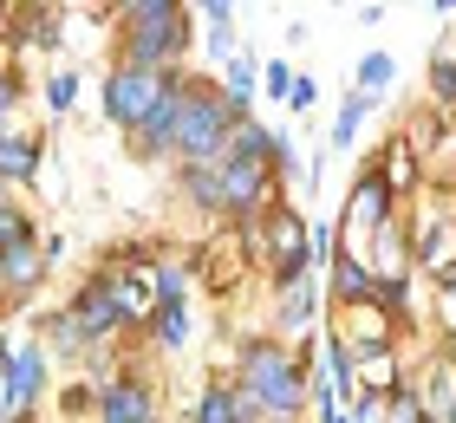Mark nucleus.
<instances>
[{
  "mask_svg": "<svg viewBox=\"0 0 456 423\" xmlns=\"http://www.w3.org/2000/svg\"><path fill=\"white\" fill-rule=\"evenodd\" d=\"M39 391H46V352L39 346H20L7 378H0V404H7V417H27L39 404Z\"/></svg>",
  "mask_w": 456,
  "mask_h": 423,
  "instance_id": "7",
  "label": "nucleus"
},
{
  "mask_svg": "<svg viewBox=\"0 0 456 423\" xmlns=\"http://www.w3.org/2000/svg\"><path fill=\"white\" fill-rule=\"evenodd\" d=\"M222 98H228V111L235 118H248V104H255V59H228L222 66Z\"/></svg>",
  "mask_w": 456,
  "mask_h": 423,
  "instance_id": "13",
  "label": "nucleus"
},
{
  "mask_svg": "<svg viewBox=\"0 0 456 423\" xmlns=\"http://www.w3.org/2000/svg\"><path fill=\"white\" fill-rule=\"evenodd\" d=\"M267 183H274V169H267V163L216 157V202L228 208V216H248L255 202H267Z\"/></svg>",
  "mask_w": 456,
  "mask_h": 423,
  "instance_id": "5",
  "label": "nucleus"
},
{
  "mask_svg": "<svg viewBox=\"0 0 456 423\" xmlns=\"http://www.w3.org/2000/svg\"><path fill=\"white\" fill-rule=\"evenodd\" d=\"M418 261L424 267H450L456 261V222H424V235H418Z\"/></svg>",
  "mask_w": 456,
  "mask_h": 423,
  "instance_id": "15",
  "label": "nucleus"
},
{
  "mask_svg": "<svg viewBox=\"0 0 456 423\" xmlns=\"http://www.w3.org/2000/svg\"><path fill=\"white\" fill-rule=\"evenodd\" d=\"M391 189H411V183H418V176H411V150H404V143H391V176H385Z\"/></svg>",
  "mask_w": 456,
  "mask_h": 423,
  "instance_id": "25",
  "label": "nucleus"
},
{
  "mask_svg": "<svg viewBox=\"0 0 456 423\" xmlns=\"http://www.w3.org/2000/svg\"><path fill=\"white\" fill-rule=\"evenodd\" d=\"M418 404H424V423H456V371H430L424 378V391H418Z\"/></svg>",
  "mask_w": 456,
  "mask_h": 423,
  "instance_id": "11",
  "label": "nucleus"
},
{
  "mask_svg": "<svg viewBox=\"0 0 456 423\" xmlns=\"http://www.w3.org/2000/svg\"><path fill=\"white\" fill-rule=\"evenodd\" d=\"M20 241H33L27 208H20V202H0V254H7V248H20Z\"/></svg>",
  "mask_w": 456,
  "mask_h": 423,
  "instance_id": "20",
  "label": "nucleus"
},
{
  "mask_svg": "<svg viewBox=\"0 0 456 423\" xmlns=\"http://www.w3.org/2000/svg\"><path fill=\"white\" fill-rule=\"evenodd\" d=\"M333 281H339V300H352V306H379V273H365L359 267V254H333Z\"/></svg>",
  "mask_w": 456,
  "mask_h": 423,
  "instance_id": "10",
  "label": "nucleus"
},
{
  "mask_svg": "<svg viewBox=\"0 0 456 423\" xmlns=\"http://www.w3.org/2000/svg\"><path fill=\"white\" fill-rule=\"evenodd\" d=\"M151 326H157V346H183V338H190V313H183V300L176 306H157Z\"/></svg>",
  "mask_w": 456,
  "mask_h": 423,
  "instance_id": "18",
  "label": "nucleus"
},
{
  "mask_svg": "<svg viewBox=\"0 0 456 423\" xmlns=\"http://www.w3.org/2000/svg\"><path fill=\"white\" fill-rule=\"evenodd\" d=\"M46 104H53V111H72V104H78V72H53Z\"/></svg>",
  "mask_w": 456,
  "mask_h": 423,
  "instance_id": "22",
  "label": "nucleus"
},
{
  "mask_svg": "<svg viewBox=\"0 0 456 423\" xmlns=\"http://www.w3.org/2000/svg\"><path fill=\"white\" fill-rule=\"evenodd\" d=\"M124 66L137 72H176L190 46V13L176 0H124Z\"/></svg>",
  "mask_w": 456,
  "mask_h": 423,
  "instance_id": "1",
  "label": "nucleus"
},
{
  "mask_svg": "<svg viewBox=\"0 0 456 423\" xmlns=\"http://www.w3.org/2000/svg\"><path fill=\"white\" fill-rule=\"evenodd\" d=\"M365 111H371V98H359V92H352V98H346V111L333 118V150H346V143L359 137V124H365Z\"/></svg>",
  "mask_w": 456,
  "mask_h": 423,
  "instance_id": "19",
  "label": "nucleus"
},
{
  "mask_svg": "<svg viewBox=\"0 0 456 423\" xmlns=\"http://www.w3.org/2000/svg\"><path fill=\"white\" fill-rule=\"evenodd\" d=\"M196 423H241V385H209L196 404Z\"/></svg>",
  "mask_w": 456,
  "mask_h": 423,
  "instance_id": "16",
  "label": "nucleus"
},
{
  "mask_svg": "<svg viewBox=\"0 0 456 423\" xmlns=\"http://www.w3.org/2000/svg\"><path fill=\"white\" fill-rule=\"evenodd\" d=\"M235 111H228L222 85H183V118H176V157L183 163H216L235 137Z\"/></svg>",
  "mask_w": 456,
  "mask_h": 423,
  "instance_id": "3",
  "label": "nucleus"
},
{
  "mask_svg": "<svg viewBox=\"0 0 456 423\" xmlns=\"http://www.w3.org/2000/svg\"><path fill=\"white\" fill-rule=\"evenodd\" d=\"M391 423H424V404H418V391H398V397H391Z\"/></svg>",
  "mask_w": 456,
  "mask_h": 423,
  "instance_id": "26",
  "label": "nucleus"
},
{
  "mask_svg": "<svg viewBox=\"0 0 456 423\" xmlns=\"http://www.w3.org/2000/svg\"><path fill=\"white\" fill-rule=\"evenodd\" d=\"M183 85H190V78H170V85H163V98L151 104V118H143L137 124V150L143 157H170L176 150V118H183Z\"/></svg>",
  "mask_w": 456,
  "mask_h": 423,
  "instance_id": "8",
  "label": "nucleus"
},
{
  "mask_svg": "<svg viewBox=\"0 0 456 423\" xmlns=\"http://www.w3.org/2000/svg\"><path fill=\"white\" fill-rule=\"evenodd\" d=\"M0 267H7V287L13 293H33L39 273H46V254H39V241H20V248L0 254Z\"/></svg>",
  "mask_w": 456,
  "mask_h": 423,
  "instance_id": "12",
  "label": "nucleus"
},
{
  "mask_svg": "<svg viewBox=\"0 0 456 423\" xmlns=\"http://www.w3.org/2000/svg\"><path fill=\"white\" fill-rule=\"evenodd\" d=\"M267 423H294V417H267Z\"/></svg>",
  "mask_w": 456,
  "mask_h": 423,
  "instance_id": "31",
  "label": "nucleus"
},
{
  "mask_svg": "<svg viewBox=\"0 0 456 423\" xmlns=\"http://www.w3.org/2000/svg\"><path fill=\"white\" fill-rule=\"evenodd\" d=\"M241 397L267 417H294L306 404V371L287 358L274 338H248L241 346Z\"/></svg>",
  "mask_w": 456,
  "mask_h": 423,
  "instance_id": "2",
  "label": "nucleus"
},
{
  "mask_svg": "<svg viewBox=\"0 0 456 423\" xmlns=\"http://www.w3.org/2000/svg\"><path fill=\"white\" fill-rule=\"evenodd\" d=\"M176 72H137V66H118L105 78V118L124 124V131H137L143 118H151V104L163 98V85H170Z\"/></svg>",
  "mask_w": 456,
  "mask_h": 423,
  "instance_id": "4",
  "label": "nucleus"
},
{
  "mask_svg": "<svg viewBox=\"0 0 456 423\" xmlns=\"http://www.w3.org/2000/svg\"><path fill=\"white\" fill-rule=\"evenodd\" d=\"M320 423H352V411H339V404H320Z\"/></svg>",
  "mask_w": 456,
  "mask_h": 423,
  "instance_id": "29",
  "label": "nucleus"
},
{
  "mask_svg": "<svg viewBox=\"0 0 456 423\" xmlns=\"http://www.w3.org/2000/svg\"><path fill=\"white\" fill-rule=\"evenodd\" d=\"M261 85L274 98H294V66H287V59H274V66H261Z\"/></svg>",
  "mask_w": 456,
  "mask_h": 423,
  "instance_id": "24",
  "label": "nucleus"
},
{
  "mask_svg": "<svg viewBox=\"0 0 456 423\" xmlns=\"http://www.w3.org/2000/svg\"><path fill=\"white\" fill-rule=\"evenodd\" d=\"M430 92L444 104H456V59H430Z\"/></svg>",
  "mask_w": 456,
  "mask_h": 423,
  "instance_id": "23",
  "label": "nucleus"
},
{
  "mask_svg": "<svg viewBox=\"0 0 456 423\" xmlns=\"http://www.w3.org/2000/svg\"><path fill=\"white\" fill-rule=\"evenodd\" d=\"M7 293H13V287H7V267H0V300H7Z\"/></svg>",
  "mask_w": 456,
  "mask_h": 423,
  "instance_id": "30",
  "label": "nucleus"
},
{
  "mask_svg": "<svg viewBox=\"0 0 456 423\" xmlns=\"http://www.w3.org/2000/svg\"><path fill=\"white\" fill-rule=\"evenodd\" d=\"M20 104V72H0V118H13Z\"/></svg>",
  "mask_w": 456,
  "mask_h": 423,
  "instance_id": "27",
  "label": "nucleus"
},
{
  "mask_svg": "<svg viewBox=\"0 0 456 423\" xmlns=\"http://www.w3.org/2000/svg\"><path fill=\"white\" fill-rule=\"evenodd\" d=\"M39 176V143L33 137H0V183H27Z\"/></svg>",
  "mask_w": 456,
  "mask_h": 423,
  "instance_id": "14",
  "label": "nucleus"
},
{
  "mask_svg": "<svg viewBox=\"0 0 456 423\" xmlns=\"http://www.w3.org/2000/svg\"><path fill=\"white\" fill-rule=\"evenodd\" d=\"M314 300H320V293H314V281H294V287L281 293V326H300L306 313H314Z\"/></svg>",
  "mask_w": 456,
  "mask_h": 423,
  "instance_id": "21",
  "label": "nucleus"
},
{
  "mask_svg": "<svg viewBox=\"0 0 456 423\" xmlns=\"http://www.w3.org/2000/svg\"><path fill=\"white\" fill-rule=\"evenodd\" d=\"M391 78H398V59H391V53H365V66H359V98L391 92Z\"/></svg>",
  "mask_w": 456,
  "mask_h": 423,
  "instance_id": "17",
  "label": "nucleus"
},
{
  "mask_svg": "<svg viewBox=\"0 0 456 423\" xmlns=\"http://www.w3.org/2000/svg\"><path fill=\"white\" fill-rule=\"evenodd\" d=\"M385 222H391V183H385V163H371L359 183H352V202H346V248L371 235L379 228L385 235Z\"/></svg>",
  "mask_w": 456,
  "mask_h": 423,
  "instance_id": "6",
  "label": "nucleus"
},
{
  "mask_svg": "<svg viewBox=\"0 0 456 423\" xmlns=\"http://www.w3.org/2000/svg\"><path fill=\"white\" fill-rule=\"evenodd\" d=\"M157 404H151V385L143 378H111L98 385V423H151Z\"/></svg>",
  "mask_w": 456,
  "mask_h": 423,
  "instance_id": "9",
  "label": "nucleus"
},
{
  "mask_svg": "<svg viewBox=\"0 0 456 423\" xmlns=\"http://www.w3.org/2000/svg\"><path fill=\"white\" fill-rule=\"evenodd\" d=\"M314 98H320V85H314V78H294V98H287V104H294V111H306Z\"/></svg>",
  "mask_w": 456,
  "mask_h": 423,
  "instance_id": "28",
  "label": "nucleus"
}]
</instances>
